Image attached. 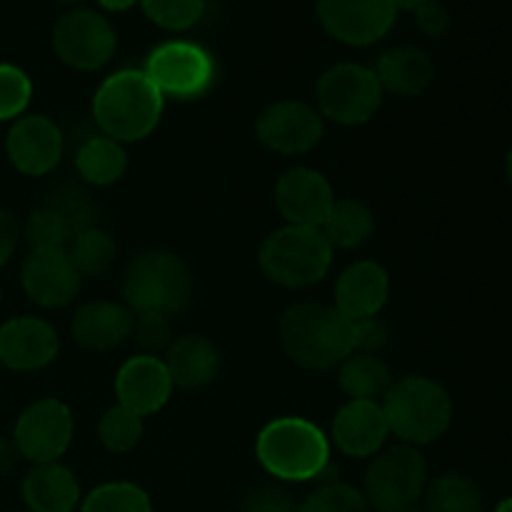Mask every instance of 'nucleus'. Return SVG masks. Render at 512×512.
<instances>
[{
	"mask_svg": "<svg viewBox=\"0 0 512 512\" xmlns=\"http://www.w3.org/2000/svg\"><path fill=\"white\" fill-rule=\"evenodd\" d=\"M333 205V185L313 168H290L275 183V208L285 225L320 228Z\"/></svg>",
	"mask_w": 512,
	"mask_h": 512,
	"instance_id": "obj_15",
	"label": "nucleus"
},
{
	"mask_svg": "<svg viewBox=\"0 0 512 512\" xmlns=\"http://www.w3.org/2000/svg\"><path fill=\"white\" fill-rule=\"evenodd\" d=\"M98 438L103 448L110 450V453H130L140 443V438H143V418L130 413L123 405H113L100 418Z\"/></svg>",
	"mask_w": 512,
	"mask_h": 512,
	"instance_id": "obj_32",
	"label": "nucleus"
},
{
	"mask_svg": "<svg viewBox=\"0 0 512 512\" xmlns=\"http://www.w3.org/2000/svg\"><path fill=\"white\" fill-rule=\"evenodd\" d=\"M428 512H483L480 488L463 473H445L425 488Z\"/></svg>",
	"mask_w": 512,
	"mask_h": 512,
	"instance_id": "obj_28",
	"label": "nucleus"
},
{
	"mask_svg": "<svg viewBox=\"0 0 512 512\" xmlns=\"http://www.w3.org/2000/svg\"><path fill=\"white\" fill-rule=\"evenodd\" d=\"M23 500L30 512H73L80 505V485L65 465H35L23 480Z\"/></svg>",
	"mask_w": 512,
	"mask_h": 512,
	"instance_id": "obj_24",
	"label": "nucleus"
},
{
	"mask_svg": "<svg viewBox=\"0 0 512 512\" xmlns=\"http://www.w3.org/2000/svg\"><path fill=\"white\" fill-rule=\"evenodd\" d=\"M390 428L378 400H348L335 413L333 443L350 458H373L383 450Z\"/></svg>",
	"mask_w": 512,
	"mask_h": 512,
	"instance_id": "obj_19",
	"label": "nucleus"
},
{
	"mask_svg": "<svg viewBox=\"0 0 512 512\" xmlns=\"http://www.w3.org/2000/svg\"><path fill=\"white\" fill-rule=\"evenodd\" d=\"M433 75L435 68L430 55L413 45L385 50L375 65V78H378L383 93L400 95V98H415L428 90Z\"/></svg>",
	"mask_w": 512,
	"mask_h": 512,
	"instance_id": "obj_23",
	"label": "nucleus"
},
{
	"mask_svg": "<svg viewBox=\"0 0 512 512\" xmlns=\"http://www.w3.org/2000/svg\"><path fill=\"white\" fill-rule=\"evenodd\" d=\"M323 235L328 238V243L335 248H358L365 240L373 235L375 230V215L363 200L355 198H343L335 200V205L330 208L328 218L320 225Z\"/></svg>",
	"mask_w": 512,
	"mask_h": 512,
	"instance_id": "obj_26",
	"label": "nucleus"
},
{
	"mask_svg": "<svg viewBox=\"0 0 512 512\" xmlns=\"http://www.w3.org/2000/svg\"><path fill=\"white\" fill-rule=\"evenodd\" d=\"M70 263L75 265L78 275H105L115 265L118 258V245L110 238V233H105L100 225L88 230H80L78 235H73V240L65 248Z\"/></svg>",
	"mask_w": 512,
	"mask_h": 512,
	"instance_id": "obj_29",
	"label": "nucleus"
},
{
	"mask_svg": "<svg viewBox=\"0 0 512 512\" xmlns=\"http://www.w3.org/2000/svg\"><path fill=\"white\" fill-rule=\"evenodd\" d=\"M428 488V463L413 445H393L373 455L363 478V498L375 512H400L418 505Z\"/></svg>",
	"mask_w": 512,
	"mask_h": 512,
	"instance_id": "obj_7",
	"label": "nucleus"
},
{
	"mask_svg": "<svg viewBox=\"0 0 512 512\" xmlns=\"http://www.w3.org/2000/svg\"><path fill=\"white\" fill-rule=\"evenodd\" d=\"M175 388L200 390L215 380L220 370V353L203 335H183L173 340L163 358Z\"/></svg>",
	"mask_w": 512,
	"mask_h": 512,
	"instance_id": "obj_22",
	"label": "nucleus"
},
{
	"mask_svg": "<svg viewBox=\"0 0 512 512\" xmlns=\"http://www.w3.org/2000/svg\"><path fill=\"white\" fill-rule=\"evenodd\" d=\"M260 270L283 288L300 290L320 283L333 265V245L320 228L283 225L263 240Z\"/></svg>",
	"mask_w": 512,
	"mask_h": 512,
	"instance_id": "obj_6",
	"label": "nucleus"
},
{
	"mask_svg": "<svg viewBox=\"0 0 512 512\" xmlns=\"http://www.w3.org/2000/svg\"><path fill=\"white\" fill-rule=\"evenodd\" d=\"M173 380L158 355H135L115 375V398L130 413L148 418L160 413L173 395Z\"/></svg>",
	"mask_w": 512,
	"mask_h": 512,
	"instance_id": "obj_17",
	"label": "nucleus"
},
{
	"mask_svg": "<svg viewBox=\"0 0 512 512\" xmlns=\"http://www.w3.org/2000/svg\"><path fill=\"white\" fill-rule=\"evenodd\" d=\"M145 18L163 30H180L193 28L205 15V0H140Z\"/></svg>",
	"mask_w": 512,
	"mask_h": 512,
	"instance_id": "obj_34",
	"label": "nucleus"
},
{
	"mask_svg": "<svg viewBox=\"0 0 512 512\" xmlns=\"http://www.w3.org/2000/svg\"><path fill=\"white\" fill-rule=\"evenodd\" d=\"M13 440L23 460L33 465L58 463L73 440V413L55 398L35 400L20 413Z\"/></svg>",
	"mask_w": 512,
	"mask_h": 512,
	"instance_id": "obj_11",
	"label": "nucleus"
},
{
	"mask_svg": "<svg viewBox=\"0 0 512 512\" xmlns=\"http://www.w3.org/2000/svg\"><path fill=\"white\" fill-rule=\"evenodd\" d=\"M165 98L143 70L125 68L108 75L93 95V118L100 133L118 143L143 140L158 128Z\"/></svg>",
	"mask_w": 512,
	"mask_h": 512,
	"instance_id": "obj_2",
	"label": "nucleus"
},
{
	"mask_svg": "<svg viewBox=\"0 0 512 512\" xmlns=\"http://www.w3.org/2000/svg\"><path fill=\"white\" fill-rule=\"evenodd\" d=\"M255 455L265 473L283 483L320 480L333 470L330 440L318 425L295 415L270 420L258 433Z\"/></svg>",
	"mask_w": 512,
	"mask_h": 512,
	"instance_id": "obj_3",
	"label": "nucleus"
},
{
	"mask_svg": "<svg viewBox=\"0 0 512 512\" xmlns=\"http://www.w3.org/2000/svg\"><path fill=\"white\" fill-rule=\"evenodd\" d=\"M243 512H298V505L288 490L278 485H260L245 495Z\"/></svg>",
	"mask_w": 512,
	"mask_h": 512,
	"instance_id": "obj_38",
	"label": "nucleus"
},
{
	"mask_svg": "<svg viewBox=\"0 0 512 512\" xmlns=\"http://www.w3.org/2000/svg\"><path fill=\"white\" fill-rule=\"evenodd\" d=\"M400 512H428L423 508V505H410V508H405V510H400Z\"/></svg>",
	"mask_w": 512,
	"mask_h": 512,
	"instance_id": "obj_47",
	"label": "nucleus"
},
{
	"mask_svg": "<svg viewBox=\"0 0 512 512\" xmlns=\"http://www.w3.org/2000/svg\"><path fill=\"white\" fill-rule=\"evenodd\" d=\"M425 0H393L395 8H403V10H415L418 5H423Z\"/></svg>",
	"mask_w": 512,
	"mask_h": 512,
	"instance_id": "obj_44",
	"label": "nucleus"
},
{
	"mask_svg": "<svg viewBox=\"0 0 512 512\" xmlns=\"http://www.w3.org/2000/svg\"><path fill=\"white\" fill-rule=\"evenodd\" d=\"M8 158L18 173L43 178L58 168L65 150L63 130L48 115H20L8 130Z\"/></svg>",
	"mask_w": 512,
	"mask_h": 512,
	"instance_id": "obj_14",
	"label": "nucleus"
},
{
	"mask_svg": "<svg viewBox=\"0 0 512 512\" xmlns=\"http://www.w3.org/2000/svg\"><path fill=\"white\" fill-rule=\"evenodd\" d=\"M95 3L105 10H113V13H125V10H130L140 0H95Z\"/></svg>",
	"mask_w": 512,
	"mask_h": 512,
	"instance_id": "obj_43",
	"label": "nucleus"
},
{
	"mask_svg": "<svg viewBox=\"0 0 512 512\" xmlns=\"http://www.w3.org/2000/svg\"><path fill=\"white\" fill-rule=\"evenodd\" d=\"M143 73L163 98L195 100L210 93L218 68L215 58L203 45L190 40H168L150 50Z\"/></svg>",
	"mask_w": 512,
	"mask_h": 512,
	"instance_id": "obj_8",
	"label": "nucleus"
},
{
	"mask_svg": "<svg viewBox=\"0 0 512 512\" xmlns=\"http://www.w3.org/2000/svg\"><path fill=\"white\" fill-rule=\"evenodd\" d=\"M353 335H355V353H373L378 355L380 348L388 345V325L375 315V318L355 320L353 323Z\"/></svg>",
	"mask_w": 512,
	"mask_h": 512,
	"instance_id": "obj_39",
	"label": "nucleus"
},
{
	"mask_svg": "<svg viewBox=\"0 0 512 512\" xmlns=\"http://www.w3.org/2000/svg\"><path fill=\"white\" fill-rule=\"evenodd\" d=\"M298 512H370V505L358 488L330 480L310 493L298 505Z\"/></svg>",
	"mask_w": 512,
	"mask_h": 512,
	"instance_id": "obj_35",
	"label": "nucleus"
},
{
	"mask_svg": "<svg viewBox=\"0 0 512 512\" xmlns=\"http://www.w3.org/2000/svg\"><path fill=\"white\" fill-rule=\"evenodd\" d=\"M505 175H508V180L512 185V148L508 150V158H505Z\"/></svg>",
	"mask_w": 512,
	"mask_h": 512,
	"instance_id": "obj_45",
	"label": "nucleus"
},
{
	"mask_svg": "<svg viewBox=\"0 0 512 512\" xmlns=\"http://www.w3.org/2000/svg\"><path fill=\"white\" fill-rule=\"evenodd\" d=\"M323 133V115L303 100H278L255 120V138L280 155L310 153Z\"/></svg>",
	"mask_w": 512,
	"mask_h": 512,
	"instance_id": "obj_12",
	"label": "nucleus"
},
{
	"mask_svg": "<svg viewBox=\"0 0 512 512\" xmlns=\"http://www.w3.org/2000/svg\"><path fill=\"white\" fill-rule=\"evenodd\" d=\"M45 205L65 220V225H68L73 235H78L80 230H88L98 225V205L93 203V198H90L80 185H58V188L48 195Z\"/></svg>",
	"mask_w": 512,
	"mask_h": 512,
	"instance_id": "obj_30",
	"label": "nucleus"
},
{
	"mask_svg": "<svg viewBox=\"0 0 512 512\" xmlns=\"http://www.w3.org/2000/svg\"><path fill=\"white\" fill-rule=\"evenodd\" d=\"M80 512H153V503L140 485L105 483L85 495Z\"/></svg>",
	"mask_w": 512,
	"mask_h": 512,
	"instance_id": "obj_31",
	"label": "nucleus"
},
{
	"mask_svg": "<svg viewBox=\"0 0 512 512\" xmlns=\"http://www.w3.org/2000/svg\"><path fill=\"white\" fill-rule=\"evenodd\" d=\"M383 95L373 68L360 63H338L320 75L315 103L323 118L353 128L368 123L378 113Z\"/></svg>",
	"mask_w": 512,
	"mask_h": 512,
	"instance_id": "obj_9",
	"label": "nucleus"
},
{
	"mask_svg": "<svg viewBox=\"0 0 512 512\" xmlns=\"http://www.w3.org/2000/svg\"><path fill=\"white\" fill-rule=\"evenodd\" d=\"M413 13L418 28L423 30L425 35H430V38H440V35H445V30L450 28V13L440 0H425V3L418 5Z\"/></svg>",
	"mask_w": 512,
	"mask_h": 512,
	"instance_id": "obj_40",
	"label": "nucleus"
},
{
	"mask_svg": "<svg viewBox=\"0 0 512 512\" xmlns=\"http://www.w3.org/2000/svg\"><path fill=\"white\" fill-rule=\"evenodd\" d=\"M58 3H63V5H78L80 0H58Z\"/></svg>",
	"mask_w": 512,
	"mask_h": 512,
	"instance_id": "obj_48",
	"label": "nucleus"
},
{
	"mask_svg": "<svg viewBox=\"0 0 512 512\" xmlns=\"http://www.w3.org/2000/svg\"><path fill=\"white\" fill-rule=\"evenodd\" d=\"M33 98V83L18 65L0 63V120H15Z\"/></svg>",
	"mask_w": 512,
	"mask_h": 512,
	"instance_id": "obj_36",
	"label": "nucleus"
},
{
	"mask_svg": "<svg viewBox=\"0 0 512 512\" xmlns=\"http://www.w3.org/2000/svg\"><path fill=\"white\" fill-rule=\"evenodd\" d=\"M18 240H20L18 220L13 218V213L0 208V268L13 258L15 248H18Z\"/></svg>",
	"mask_w": 512,
	"mask_h": 512,
	"instance_id": "obj_41",
	"label": "nucleus"
},
{
	"mask_svg": "<svg viewBox=\"0 0 512 512\" xmlns=\"http://www.w3.org/2000/svg\"><path fill=\"white\" fill-rule=\"evenodd\" d=\"M58 330L43 318L20 315L0 325V363L15 373H35L55 360Z\"/></svg>",
	"mask_w": 512,
	"mask_h": 512,
	"instance_id": "obj_16",
	"label": "nucleus"
},
{
	"mask_svg": "<svg viewBox=\"0 0 512 512\" xmlns=\"http://www.w3.org/2000/svg\"><path fill=\"white\" fill-rule=\"evenodd\" d=\"M23 290L40 308H65L80 290V275L65 250H35L23 265Z\"/></svg>",
	"mask_w": 512,
	"mask_h": 512,
	"instance_id": "obj_18",
	"label": "nucleus"
},
{
	"mask_svg": "<svg viewBox=\"0 0 512 512\" xmlns=\"http://www.w3.org/2000/svg\"><path fill=\"white\" fill-rule=\"evenodd\" d=\"M23 460L18 445L13 438H0V475L13 473L18 468V463Z\"/></svg>",
	"mask_w": 512,
	"mask_h": 512,
	"instance_id": "obj_42",
	"label": "nucleus"
},
{
	"mask_svg": "<svg viewBox=\"0 0 512 512\" xmlns=\"http://www.w3.org/2000/svg\"><path fill=\"white\" fill-rule=\"evenodd\" d=\"M390 295V278L375 260H358L340 273L335 285V310L348 320L380 315Z\"/></svg>",
	"mask_w": 512,
	"mask_h": 512,
	"instance_id": "obj_21",
	"label": "nucleus"
},
{
	"mask_svg": "<svg viewBox=\"0 0 512 512\" xmlns=\"http://www.w3.org/2000/svg\"><path fill=\"white\" fill-rule=\"evenodd\" d=\"M23 238L30 245V253H35V250H65L73 240V233L65 220L43 203L25 220Z\"/></svg>",
	"mask_w": 512,
	"mask_h": 512,
	"instance_id": "obj_33",
	"label": "nucleus"
},
{
	"mask_svg": "<svg viewBox=\"0 0 512 512\" xmlns=\"http://www.w3.org/2000/svg\"><path fill=\"white\" fill-rule=\"evenodd\" d=\"M55 55L68 68L93 73L113 60L118 35L103 13L90 8H70L53 28Z\"/></svg>",
	"mask_w": 512,
	"mask_h": 512,
	"instance_id": "obj_10",
	"label": "nucleus"
},
{
	"mask_svg": "<svg viewBox=\"0 0 512 512\" xmlns=\"http://www.w3.org/2000/svg\"><path fill=\"white\" fill-rule=\"evenodd\" d=\"M135 313L125 303L115 300H90L75 310L70 320L73 340L93 353H108L133 338Z\"/></svg>",
	"mask_w": 512,
	"mask_h": 512,
	"instance_id": "obj_20",
	"label": "nucleus"
},
{
	"mask_svg": "<svg viewBox=\"0 0 512 512\" xmlns=\"http://www.w3.org/2000/svg\"><path fill=\"white\" fill-rule=\"evenodd\" d=\"M75 170L88 185H105L118 183L128 170V153L123 143L108 138V135H90L75 150Z\"/></svg>",
	"mask_w": 512,
	"mask_h": 512,
	"instance_id": "obj_25",
	"label": "nucleus"
},
{
	"mask_svg": "<svg viewBox=\"0 0 512 512\" xmlns=\"http://www.w3.org/2000/svg\"><path fill=\"white\" fill-rule=\"evenodd\" d=\"M193 298V275L183 258L168 250H145L123 273V300L135 315L183 313Z\"/></svg>",
	"mask_w": 512,
	"mask_h": 512,
	"instance_id": "obj_5",
	"label": "nucleus"
},
{
	"mask_svg": "<svg viewBox=\"0 0 512 512\" xmlns=\"http://www.w3.org/2000/svg\"><path fill=\"white\" fill-rule=\"evenodd\" d=\"M393 0H318L325 33L345 45H373L395 25Z\"/></svg>",
	"mask_w": 512,
	"mask_h": 512,
	"instance_id": "obj_13",
	"label": "nucleus"
},
{
	"mask_svg": "<svg viewBox=\"0 0 512 512\" xmlns=\"http://www.w3.org/2000/svg\"><path fill=\"white\" fill-rule=\"evenodd\" d=\"M133 338L145 355H158L160 350H168L173 338H170V318L163 315H135Z\"/></svg>",
	"mask_w": 512,
	"mask_h": 512,
	"instance_id": "obj_37",
	"label": "nucleus"
},
{
	"mask_svg": "<svg viewBox=\"0 0 512 512\" xmlns=\"http://www.w3.org/2000/svg\"><path fill=\"white\" fill-rule=\"evenodd\" d=\"M340 388L350 400H378L393 385L390 368L373 353H353L338 365Z\"/></svg>",
	"mask_w": 512,
	"mask_h": 512,
	"instance_id": "obj_27",
	"label": "nucleus"
},
{
	"mask_svg": "<svg viewBox=\"0 0 512 512\" xmlns=\"http://www.w3.org/2000/svg\"><path fill=\"white\" fill-rule=\"evenodd\" d=\"M380 405L390 435L413 448L440 440L453 423V400L448 390L425 375L395 380Z\"/></svg>",
	"mask_w": 512,
	"mask_h": 512,
	"instance_id": "obj_4",
	"label": "nucleus"
},
{
	"mask_svg": "<svg viewBox=\"0 0 512 512\" xmlns=\"http://www.w3.org/2000/svg\"><path fill=\"white\" fill-rule=\"evenodd\" d=\"M495 512H512V498H505L503 503H500L498 508H495Z\"/></svg>",
	"mask_w": 512,
	"mask_h": 512,
	"instance_id": "obj_46",
	"label": "nucleus"
},
{
	"mask_svg": "<svg viewBox=\"0 0 512 512\" xmlns=\"http://www.w3.org/2000/svg\"><path fill=\"white\" fill-rule=\"evenodd\" d=\"M280 343L285 355L305 370L338 368L355 353L353 320L335 305L295 303L280 320Z\"/></svg>",
	"mask_w": 512,
	"mask_h": 512,
	"instance_id": "obj_1",
	"label": "nucleus"
}]
</instances>
